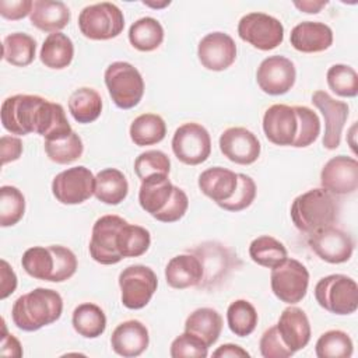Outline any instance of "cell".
<instances>
[{
  "mask_svg": "<svg viewBox=\"0 0 358 358\" xmlns=\"http://www.w3.org/2000/svg\"><path fill=\"white\" fill-rule=\"evenodd\" d=\"M1 329H3V331H1L0 354L4 357H15V358L22 357V347H21L20 341L13 334L7 333L4 319L1 320Z\"/></svg>",
  "mask_w": 358,
  "mask_h": 358,
  "instance_id": "11a10c76",
  "label": "cell"
},
{
  "mask_svg": "<svg viewBox=\"0 0 358 358\" xmlns=\"http://www.w3.org/2000/svg\"><path fill=\"white\" fill-rule=\"evenodd\" d=\"M81 34L92 41H108L122 34L124 17L120 8L109 1L84 7L78 15Z\"/></svg>",
  "mask_w": 358,
  "mask_h": 358,
  "instance_id": "8992f818",
  "label": "cell"
},
{
  "mask_svg": "<svg viewBox=\"0 0 358 358\" xmlns=\"http://www.w3.org/2000/svg\"><path fill=\"white\" fill-rule=\"evenodd\" d=\"M105 85L120 109L137 106L144 95V80L140 71L127 62H113L105 70Z\"/></svg>",
  "mask_w": 358,
  "mask_h": 358,
  "instance_id": "277c9868",
  "label": "cell"
},
{
  "mask_svg": "<svg viewBox=\"0 0 358 358\" xmlns=\"http://www.w3.org/2000/svg\"><path fill=\"white\" fill-rule=\"evenodd\" d=\"M327 4V1H312V0H303V1H295L294 6L298 7L301 11L308 13V14H316L319 13L324 6Z\"/></svg>",
  "mask_w": 358,
  "mask_h": 358,
  "instance_id": "6f0895ef",
  "label": "cell"
},
{
  "mask_svg": "<svg viewBox=\"0 0 358 358\" xmlns=\"http://www.w3.org/2000/svg\"><path fill=\"white\" fill-rule=\"evenodd\" d=\"M316 302L334 315H351L358 309V285L344 274H330L315 285Z\"/></svg>",
  "mask_w": 358,
  "mask_h": 358,
  "instance_id": "5b68a950",
  "label": "cell"
},
{
  "mask_svg": "<svg viewBox=\"0 0 358 358\" xmlns=\"http://www.w3.org/2000/svg\"><path fill=\"white\" fill-rule=\"evenodd\" d=\"M238 186V173L222 166H213L199 176V189L214 203L221 204L229 200Z\"/></svg>",
  "mask_w": 358,
  "mask_h": 358,
  "instance_id": "cb8c5ba5",
  "label": "cell"
},
{
  "mask_svg": "<svg viewBox=\"0 0 358 358\" xmlns=\"http://www.w3.org/2000/svg\"><path fill=\"white\" fill-rule=\"evenodd\" d=\"M256 197V183L255 180L246 173H238V186L234 196L218 204L221 208L227 211H242L248 208Z\"/></svg>",
  "mask_w": 358,
  "mask_h": 358,
  "instance_id": "bcb514c9",
  "label": "cell"
},
{
  "mask_svg": "<svg viewBox=\"0 0 358 358\" xmlns=\"http://www.w3.org/2000/svg\"><path fill=\"white\" fill-rule=\"evenodd\" d=\"M126 224L124 218L115 214L102 215L95 221L88 249L96 263L109 266L123 259L117 250V236Z\"/></svg>",
  "mask_w": 358,
  "mask_h": 358,
  "instance_id": "30bf717a",
  "label": "cell"
},
{
  "mask_svg": "<svg viewBox=\"0 0 358 358\" xmlns=\"http://www.w3.org/2000/svg\"><path fill=\"white\" fill-rule=\"evenodd\" d=\"M173 186L175 185H172L168 175H152L141 180L138 190V203L141 208L155 217L168 204Z\"/></svg>",
  "mask_w": 358,
  "mask_h": 358,
  "instance_id": "484cf974",
  "label": "cell"
},
{
  "mask_svg": "<svg viewBox=\"0 0 358 358\" xmlns=\"http://www.w3.org/2000/svg\"><path fill=\"white\" fill-rule=\"evenodd\" d=\"M257 312L246 299L234 301L227 309V322L229 330L238 337L252 334L257 326Z\"/></svg>",
  "mask_w": 358,
  "mask_h": 358,
  "instance_id": "74e56055",
  "label": "cell"
},
{
  "mask_svg": "<svg viewBox=\"0 0 358 358\" xmlns=\"http://www.w3.org/2000/svg\"><path fill=\"white\" fill-rule=\"evenodd\" d=\"M238 35L259 50H271L282 43L284 27L273 15L249 13L239 20Z\"/></svg>",
  "mask_w": 358,
  "mask_h": 358,
  "instance_id": "9c48e42d",
  "label": "cell"
},
{
  "mask_svg": "<svg viewBox=\"0 0 358 358\" xmlns=\"http://www.w3.org/2000/svg\"><path fill=\"white\" fill-rule=\"evenodd\" d=\"M213 357H215V358H246V357H250V354L246 350H243L242 347L228 343V344L220 345L213 352Z\"/></svg>",
  "mask_w": 358,
  "mask_h": 358,
  "instance_id": "9f6ffc18",
  "label": "cell"
},
{
  "mask_svg": "<svg viewBox=\"0 0 358 358\" xmlns=\"http://www.w3.org/2000/svg\"><path fill=\"white\" fill-rule=\"evenodd\" d=\"M220 150L229 161L250 165L260 157L259 138L246 127H229L220 136Z\"/></svg>",
  "mask_w": 358,
  "mask_h": 358,
  "instance_id": "ac0fdd59",
  "label": "cell"
},
{
  "mask_svg": "<svg viewBox=\"0 0 358 358\" xmlns=\"http://www.w3.org/2000/svg\"><path fill=\"white\" fill-rule=\"evenodd\" d=\"M63 312L60 294L50 288H35L15 299L11 308L14 324L24 331H36L55 323Z\"/></svg>",
  "mask_w": 358,
  "mask_h": 358,
  "instance_id": "7a4b0ae2",
  "label": "cell"
},
{
  "mask_svg": "<svg viewBox=\"0 0 358 358\" xmlns=\"http://www.w3.org/2000/svg\"><path fill=\"white\" fill-rule=\"evenodd\" d=\"M25 213V197L15 186L4 185L0 187V225H15Z\"/></svg>",
  "mask_w": 358,
  "mask_h": 358,
  "instance_id": "b9f144b4",
  "label": "cell"
},
{
  "mask_svg": "<svg viewBox=\"0 0 358 358\" xmlns=\"http://www.w3.org/2000/svg\"><path fill=\"white\" fill-rule=\"evenodd\" d=\"M312 103L320 110L324 119L323 147L327 150H336L341 143V134L347 122L350 108L345 102L337 101L326 91H315L312 95Z\"/></svg>",
  "mask_w": 358,
  "mask_h": 358,
  "instance_id": "9a60e30c",
  "label": "cell"
},
{
  "mask_svg": "<svg viewBox=\"0 0 358 358\" xmlns=\"http://www.w3.org/2000/svg\"><path fill=\"white\" fill-rule=\"evenodd\" d=\"M315 351L319 358H350L354 344L345 331L329 330L317 338Z\"/></svg>",
  "mask_w": 358,
  "mask_h": 358,
  "instance_id": "60d3db41",
  "label": "cell"
},
{
  "mask_svg": "<svg viewBox=\"0 0 358 358\" xmlns=\"http://www.w3.org/2000/svg\"><path fill=\"white\" fill-rule=\"evenodd\" d=\"M122 303L127 309H141L152 298L158 287V278L152 268L144 264L127 266L119 274Z\"/></svg>",
  "mask_w": 358,
  "mask_h": 358,
  "instance_id": "ba28073f",
  "label": "cell"
},
{
  "mask_svg": "<svg viewBox=\"0 0 358 358\" xmlns=\"http://www.w3.org/2000/svg\"><path fill=\"white\" fill-rule=\"evenodd\" d=\"M284 344L295 354L310 341V323L306 313L298 306H288L275 324Z\"/></svg>",
  "mask_w": 358,
  "mask_h": 358,
  "instance_id": "44dd1931",
  "label": "cell"
},
{
  "mask_svg": "<svg viewBox=\"0 0 358 358\" xmlns=\"http://www.w3.org/2000/svg\"><path fill=\"white\" fill-rule=\"evenodd\" d=\"M94 190L95 176L83 165L62 171L52 182V193L62 204H81L94 194Z\"/></svg>",
  "mask_w": 358,
  "mask_h": 358,
  "instance_id": "7c38bea8",
  "label": "cell"
},
{
  "mask_svg": "<svg viewBox=\"0 0 358 358\" xmlns=\"http://www.w3.org/2000/svg\"><path fill=\"white\" fill-rule=\"evenodd\" d=\"M259 347L260 354L264 358H288L294 355V352L281 340L277 326H271L262 334Z\"/></svg>",
  "mask_w": 358,
  "mask_h": 358,
  "instance_id": "681fc988",
  "label": "cell"
},
{
  "mask_svg": "<svg viewBox=\"0 0 358 358\" xmlns=\"http://www.w3.org/2000/svg\"><path fill=\"white\" fill-rule=\"evenodd\" d=\"M203 264V278L200 287H210L217 284L227 275L231 267V253L222 245L215 242H207L192 250Z\"/></svg>",
  "mask_w": 358,
  "mask_h": 358,
  "instance_id": "603a6c76",
  "label": "cell"
},
{
  "mask_svg": "<svg viewBox=\"0 0 358 358\" xmlns=\"http://www.w3.org/2000/svg\"><path fill=\"white\" fill-rule=\"evenodd\" d=\"M129 193V183L122 171L116 168H106L95 176L94 196L109 206L122 203Z\"/></svg>",
  "mask_w": 358,
  "mask_h": 358,
  "instance_id": "f1b7e54d",
  "label": "cell"
},
{
  "mask_svg": "<svg viewBox=\"0 0 358 358\" xmlns=\"http://www.w3.org/2000/svg\"><path fill=\"white\" fill-rule=\"evenodd\" d=\"M131 141L138 147L152 145L165 138V120L155 113H143L137 116L129 129Z\"/></svg>",
  "mask_w": 358,
  "mask_h": 358,
  "instance_id": "1f68e13d",
  "label": "cell"
},
{
  "mask_svg": "<svg viewBox=\"0 0 358 358\" xmlns=\"http://www.w3.org/2000/svg\"><path fill=\"white\" fill-rule=\"evenodd\" d=\"M197 56L207 70H227L236 59L235 41L225 32H210L199 42Z\"/></svg>",
  "mask_w": 358,
  "mask_h": 358,
  "instance_id": "e0dca14e",
  "label": "cell"
},
{
  "mask_svg": "<svg viewBox=\"0 0 358 358\" xmlns=\"http://www.w3.org/2000/svg\"><path fill=\"white\" fill-rule=\"evenodd\" d=\"M71 323L80 336L85 338H96L106 329V316L98 305L85 302L74 309Z\"/></svg>",
  "mask_w": 358,
  "mask_h": 358,
  "instance_id": "d6a6232c",
  "label": "cell"
},
{
  "mask_svg": "<svg viewBox=\"0 0 358 358\" xmlns=\"http://www.w3.org/2000/svg\"><path fill=\"white\" fill-rule=\"evenodd\" d=\"M289 42L302 53H317L329 49L333 43L331 28L320 21H303L291 29Z\"/></svg>",
  "mask_w": 358,
  "mask_h": 358,
  "instance_id": "7402d4cb",
  "label": "cell"
},
{
  "mask_svg": "<svg viewBox=\"0 0 358 358\" xmlns=\"http://www.w3.org/2000/svg\"><path fill=\"white\" fill-rule=\"evenodd\" d=\"M329 88L338 96L354 98L358 94V74L347 64H333L326 73Z\"/></svg>",
  "mask_w": 358,
  "mask_h": 358,
  "instance_id": "7bdbcfd3",
  "label": "cell"
},
{
  "mask_svg": "<svg viewBox=\"0 0 358 358\" xmlns=\"http://www.w3.org/2000/svg\"><path fill=\"white\" fill-rule=\"evenodd\" d=\"M308 243L310 249L324 262L340 264L348 262L354 252L352 238L333 225L309 234Z\"/></svg>",
  "mask_w": 358,
  "mask_h": 358,
  "instance_id": "5bb4252c",
  "label": "cell"
},
{
  "mask_svg": "<svg viewBox=\"0 0 358 358\" xmlns=\"http://www.w3.org/2000/svg\"><path fill=\"white\" fill-rule=\"evenodd\" d=\"M32 6H34V1H31V0H11V1L1 0L0 1V14L6 20L17 21V20H21V18L27 17L28 14H31Z\"/></svg>",
  "mask_w": 358,
  "mask_h": 358,
  "instance_id": "816d5d0a",
  "label": "cell"
},
{
  "mask_svg": "<svg viewBox=\"0 0 358 358\" xmlns=\"http://www.w3.org/2000/svg\"><path fill=\"white\" fill-rule=\"evenodd\" d=\"M129 41L140 52L155 50L164 41V28L152 17H143L129 28Z\"/></svg>",
  "mask_w": 358,
  "mask_h": 358,
  "instance_id": "836d02e7",
  "label": "cell"
},
{
  "mask_svg": "<svg viewBox=\"0 0 358 358\" xmlns=\"http://www.w3.org/2000/svg\"><path fill=\"white\" fill-rule=\"evenodd\" d=\"M263 131L267 140L275 145H292L298 131L294 106L284 103L271 105L263 115Z\"/></svg>",
  "mask_w": 358,
  "mask_h": 358,
  "instance_id": "d6986e66",
  "label": "cell"
},
{
  "mask_svg": "<svg viewBox=\"0 0 358 358\" xmlns=\"http://www.w3.org/2000/svg\"><path fill=\"white\" fill-rule=\"evenodd\" d=\"M151 245L150 231L140 225L126 224L117 236V250L124 257H138L144 255Z\"/></svg>",
  "mask_w": 358,
  "mask_h": 358,
  "instance_id": "ab89813d",
  "label": "cell"
},
{
  "mask_svg": "<svg viewBox=\"0 0 358 358\" xmlns=\"http://www.w3.org/2000/svg\"><path fill=\"white\" fill-rule=\"evenodd\" d=\"M169 354L172 358H206L208 347L197 337L185 331L172 341Z\"/></svg>",
  "mask_w": 358,
  "mask_h": 358,
  "instance_id": "7dc6e473",
  "label": "cell"
},
{
  "mask_svg": "<svg viewBox=\"0 0 358 358\" xmlns=\"http://www.w3.org/2000/svg\"><path fill=\"white\" fill-rule=\"evenodd\" d=\"M298 119V131L291 147L303 148L316 141L320 134V120L316 112L308 106H294Z\"/></svg>",
  "mask_w": 358,
  "mask_h": 358,
  "instance_id": "ee69618b",
  "label": "cell"
},
{
  "mask_svg": "<svg viewBox=\"0 0 358 358\" xmlns=\"http://www.w3.org/2000/svg\"><path fill=\"white\" fill-rule=\"evenodd\" d=\"M222 330V317L213 308H199L193 310L185 322V331L201 340L211 347L220 338Z\"/></svg>",
  "mask_w": 358,
  "mask_h": 358,
  "instance_id": "83f0119b",
  "label": "cell"
},
{
  "mask_svg": "<svg viewBox=\"0 0 358 358\" xmlns=\"http://www.w3.org/2000/svg\"><path fill=\"white\" fill-rule=\"evenodd\" d=\"M29 21L43 32H60L70 21V10L63 1L35 0Z\"/></svg>",
  "mask_w": 358,
  "mask_h": 358,
  "instance_id": "4316f807",
  "label": "cell"
},
{
  "mask_svg": "<svg viewBox=\"0 0 358 358\" xmlns=\"http://www.w3.org/2000/svg\"><path fill=\"white\" fill-rule=\"evenodd\" d=\"M134 172L141 180L152 175H169V157L159 150L144 151L134 161Z\"/></svg>",
  "mask_w": 358,
  "mask_h": 358,
  "instance_id": "f6af8a7d",
  "label": "cell"
},
{
  "mask_svg": "<svg viewBox=\"0 0 358 358\" xmlns=\"http://www.w3.org/2000/svg\"><path fill=\"white\" fill-rule=\"evenodd\" d=\"M165 278L169 287L185 289L200 285L203 278V264L193 253H183L172 257L165 267Z\"/></svg>",
  "mask_w": 358,
  "mask_h": 358,
  "instance_id": "d4e9b609",
  "label": "cell"
},
{
  "mask_svg": "<svg viewBox=\"0 0 358 358\" xmlns=\"http://www.w3.org/2000/svg\"><path fill=\"white\" fill-rule=\"evenodd\" d=\"M175 157L186 165H199L211 154V137L207 129L199 123H183L172 137Z\"/></svg>",
  "mask_w": 358,
  "mask_h": 358,
  "instance_id": "8fae6325",
  "label": "cell"
},
{
  "mask_svg": "<svg viewBox=\"0 0 358 358\" xmlns=\"http://www.w3.org/2000/svg\"><path fill=\"white\" fill-rule=\"evenodd\" d=\"M320 183L331 194H350L358 187V162L352 157L336 155L320 172Z\"/></svg>",
  "mask_w": 358,
  "mask_h": 358,
  "instance_id": "2e32d148",
  "label": "cell"
},
{
  "mask_svg": "<svg viewBox=\"0 0 358 358\" xmlns=\"http://www.w3.org/2000/svg\"><path fill=\"white\" fill-rule=\"evenodd\" d=\"M43 147L49 159L60 165L74 162L84 151L83 140L76 131H71L69 136L57 140H45Z\"/></svg>",
  "mask_w": 358,
  "mask_h": 358,
  "instance_id": "f35d334b",
  "label": "cell"
},
{
  "mask_svg": "<svg viewBox=\"0 0 358 358\" xmlns=\"http://www.w3.org/2000/svg\"><path fill=\"white\" fill-rule=\"evenodd\" d=\"M0 298L6 299L8 295H11L15 288H17V275L13 270V267L4 260L1 259L0 262Z\"/></svg>",
  "mask_w": 358,
  "mask_h": 358,
  "instance_id": "db71d44e",
  "label": "cell"
},
{
  "mask_svg": "<svg viewBox=\"0 0 358 358\" xmlns=\"http://www.w3.org/2000/svg\"><path fill=\"white\" fill-rule=\"evenodd\" d=\"M69 110L76 122L91 123L96 120L102 112V98L94 88H77L69 98Z\"/></svg>",
  "mask_w": 358,
  "mask_h": 358,
  "instance_id": "4dcf8cb0",
  "label": "cell"
},
{
  "mask_svg": "<svg viewBox=\"0 0 358 358\" xmlns=\"http://www.w3.org/2000/svg\"><path fill=\"white\" fill-rule=\"evenodd\" d=\"M270 285L273 294L285 303L294 305L302 301L308 292L309 271L296 259H285L271 268Z\"/></svg>",
  "mask_w": 358,
  "mask_h": 358,
  "instance_id": "52a82bcc",
  "label": "cell"
},
{
  "mask_svg": "<svg viewBox=\"0 0 358 358\" xmlns=\"http://www.w3.org/2000/svg\"><path fill=\"white\" fill-rule=\"evenodd\" d=\"M171 1H164L162 4H158V3H148V1H144L145 6H150V7H155V8H161V7H165L168 6Z\"/></svg>",
  "mask_w": 358,
  "mask_h": 358,
  "instance_id": "680465c9",
  "label": "cell"
},
{
  "mask_svg": "<svg viewBox=\"0 0 358 358\" xmlns=\"http://www.w3.org/2000/svg\"><path fill=\"white\" fill-rule=\"evenodd\" d=\"M296 70L294 63L281 55L266 57L257 67L256 81L268 95L287 94L295 84Z\"/></svg>",
  "mask_w": 358,
  "mask_h": 358,
  "instance_id": "4fadbf2b",
  "label": "cell"
},
{
  "mask_svg": "<svg viewBox=\"0 0 358 358\" xmlns=\"http://www.w3.org/2000/svg\"><path fill=\"white\" fill-rule=\"evenodd\" d=\"M36 53V41L24 32H14L3 39V59L17 67L31 64Z\"/></svg>",
  "mask_w": 358,
  "mask_h": 358,
  "instance_id": "e575fe53",
  "label": "cell"
},
{
  "mask_svg": "<svg viewBox=\"0 0 358 358\" xmlns=\"http://www.w3.org/2000/svg\"><path fill=\"white\" fill-rule=\"evenodd\" d=\"M50 248H52V250L55 253V259H56L52 282H63L74 275V273L77 270V257L66 246L52 245Z\"/></svg>",
  "mask_w": 358,
  "mask_h": 358,
  "instance_id": "c3c4849f",
  "label": "cell"
},
{
  "mask_svg": "<svg viewBox=\"0 0 358 358\" xmlns=\"http://www.w3.org/2000/svg\"><path fill=\"white\" fill-rule=\"evenodd\" d=\"M21 264L28 275L36 280L52 281L56 259L50 246H32L24 252Z\"/></svg>",
  "mask_w": 358,
  "mask_h": 358,
  "instance_id": "d590c367",
  "label": "cell"
},
{
  "mask_svg": "<svg viewBox=\"0 0 358 358\" xmlns=\"http://www.w3.org/2000/svg\"><path fill=\"white\" fill-rule=\"evenodd\" d=\"M187 207H189L187 194L180 187L173 186V192L168 204L154 218L161 222H176L186 214Z\"/></svg>",
  "mask_w": 358,
  "mask_h": 358,
  "instance_id": "f907efd6",
  "label": "cell"
},
{
  "mask_svg": "<svg viewBox=\"0 0 358 358\" xmlns=\"http://www.w3.org/2000/svg\"><path fill=\"white\" fill-rule=\"evenodd\" d=\"M39 57L41 62L49 69H66L74 57V45L63 32L49 34L42 43Z\"/></svg>",
  "mask_w": 358,
  "mask_h": 358,
  "instance_id": "f546056e",
  "label": "cell"
},
{
  "mask_svg": "<svg viewBox=\"0 0 358 358\" xmlns=\"http://www.w3.org/2000/svg\"><path fill=\"white\" fill-rule=\"evenodd\" d=\"M21 154H22V141L18 137L3 136L0 138V157H1L3 165L17 161L21 157Z\"/></svg>",
  "mask_w": 358,
  "mask_h": 358,
  "instance_id": "f5cc1de1",
  "label": "cell"
},
{
  "mask_svg": "<svg viewBox=\"0 0 358 358\" xmlns=\"http://www.w3.org/2000/svg\"><path fill=\"white\" fill-rule=\"evenodd\" d=\"M0 116L3 127L11 134L36 133L45 140H57L73 131L63 106L39 95L17 94L6 98Z\"/></svg>",
  "mask_w": 358,
  "mask_h": 358,
  "instance_id": "6da1fadb",
  "label": "cell"
},
{
  "mask_svg": "<svg viewBox=\"0 0 358 358\" xmlns=\"http://www.w3.org/2000/svg\"><path fill=\"white\" fill-rule=\"evenodd\" d=\"M289 214L299 231L312 234L333 225L337 220L338 204L331 193L323 187H316L295 197Z\"/></svg>",
  "mask_w": 358,
  "mask_h": 358,
  "instance_id": "3957f363",
  "label": "cell"
},
{
  "mask_svg": "<svg viewBox=\"0 0 358 358\" xmlns=\"http://www.w3.org/2000/svg\"><path fill=\"white\" fill-rule=\"evenodd\" d=\"M249 256L259 266L273 268L282 263L288 257V253L278 239L263 235L252 241L249 245Z\"/></svg>",
  "mask_w": 358,
  "mask_h": 358,
  "instance_id": "8d00e7d4",
  "label": "cell"
},
{
  "mask_svg": "<svg viewBox=\"0 0 358 358\" xmlns=\"http://www.w3.org/2000/svg\"><path fill=\"white\" fill-rule=\"evenodd\" d=\"M150 343V336L145 324L140 320H126L116 326L110 336L112 350L124 358L141 355Z\"/></svg>",
  "mask_w": 358,
  "mask_h": 358,
  "instance_id": "ffe728a7",
  "label": "cell"
}]
</instances>
